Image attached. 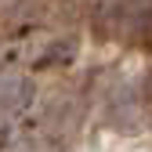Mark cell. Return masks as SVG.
<instances>
[{
	"mask_svg": "<svg viewBox=\"0 0 152 152\" xmlns=\"http://www.w3.org/2000/svg\"><path fill=\"white\" fill-rule=\"evenodd\" d=\"M148 98H152V80H148Z\"/></svg>",
	"mask_w": 152,
	"mask_h": 152,
	"instance_id": "cell-1",
	"label": "cell"
}]
</instances>
